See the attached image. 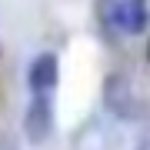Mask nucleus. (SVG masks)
<instances>
[{"label": "nucleus", "mask_w": 150, "mask_h": 150, "mask_svg": "<svg viewBox=\"0 0 150 150\" xmlns=\"http://www.w3.org/2000/svg\"><path fill=\"white\" fill-rule=\"evenodd\" d=\"M60 80V60L54 54H37L27 70V87L33 93H50Z\"/></svg>", "instance_id": "7ed1b4c3"}, {"label": "nucleus", "mask_w": 150, "mask_h": 150, "mask_svg": "<svg viewBox=\"0 0 150 150\" xmlns=\"http://www.w3.org/2000/svg\"><path fill=\"white\" fill-rule=\"evenodd\" d=\"M140 150H147V147H140Z\"/></svg>", "instance_id": "6e6552de"}, {"label": "nucleus", "mask_w": 150, "mask_h": 150, "mask_svg": "<svg viewBox=\"0 0 150 150\" xmlns=\"http://www.w3.org/2000/svg\"><path fill=\"white\" fill-rule=\"evenodd\" d=\"M150 23V0H117V27L120 33L140 37Z\"/></svg>", "instance_id": "20e7f679"}, {"label": "nucleus", "mask_w": 150, "mask_h": 150, "mask_svg": "<svg viewBox=\"0 0 150 150\" xmlns=\"http://www.w3.org/2000/svg\"><path fill=\"white\" fill-rule=\"evenodd\" d=\"M113 147H117V140H113V134L107 130V123L100 117L83 120V127L74 137V150H113Z\"/></svg>", "instance_id": "39448f33"}, {"label": "nucleus", "mask_w": 150, "mask_h": 150, "mask_svg": "<svg viewBox=\"0 0 150 150\" xmlns=\"http://www.w3.org/2000/svg\"><path fill=\"white\" fill-rule=\"evenodd\" d=\"M147 67H150V43H147Z\"/></svg>", "instance_id": "0eeeda50"}, {"label": "nucleus", "mask_w": 150, "mask_h": 150, "mask_svg": "<svg viewBox=\"0 0 150 150\" xmlns=\"http://www.w3.org/2000/svg\"><path fill=\"white\" fill-rule=\"evenodd\" d=\"M103 103H107V110L117 120H140L144 117V103H140L130 77L120 74V70L103 77Z\"/></svg>", "instance_id": "f257e3e1"}, {"label": "nucleus", "mask_w": 150, "mask_h": 150, "mask_svg": "<svg viewBox=\"0 0 150 150\" xmlns=\"http://www.w3.org/2000/svg\"><path fill=\"white\" fill-rule=\"evenodd\" d=\"M93 17H97V30H100L103 40L120 37V27H117V0H97V4H93Z\"/></svg>", "instance_id": "423d86ee"}, {"label": "nucleus", "mask_w": 150, "mask_h": 150, "mask_svg": "<svg viewBox=\"0 0 150 150\" xmlns=\"http://www.w3.org/2000/svg\"><path fill=\"white\" fill-rule=\"evenodd\" d=\"M23 134H27L30 147H43L54 134V103L50 93H33L27 113H23Z\"/></svg>", "instance_id": "f03ea898"}]
</instances>
